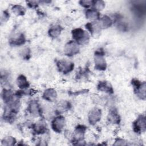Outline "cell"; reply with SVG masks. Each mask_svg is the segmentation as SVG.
Wrapping results in <instances>:
<instances>
[{
    "label": "cell",
    "instance_id": "12",
    "mask_svg": "<svg viewBox=\"0 0 146 146\" xmlns=\"http://www.w3.org/2000/svg\"><path fill=\"white\" fill-rule=\"evenodd\" d=\"M98 24L100 29H106L112 25V21L109 17L107 15H104L100 19Z\"/></svg>",
    "mask_w": 146,
    "mask_h": 146
},
{
    "label": "cell",
    "instance_id": "9",
    "mask_svg": "<svg viewBox=\"0 0 146 146\" xmlns=\"http://www.w3.org/2000/svg\"><path fill=\"white\" fill-rule=\"evenodd\" d=\"M98 89L103 92H105L109 94L113 93V88L112 86L107 82L102 81L99 82L98 84Z\"/></svg>",
    "mask_w": 146,
    "mask_h": 146
},
{
    "label": "cell",
    "instance_id": "8",
    "mask_svg": "<svg viewBox=\"0 0 146 146\" xmlns=\"http://www.w3.org/2000/svg\"><path fill=\"white\" fill-rule=\"evenodd\" d=\"M101 118V110L95 108L90 111L88 113V121L91 124H94L100 120Z\"/></svg>",
    "mask_w": 146,
    "mask_h": 146
},
{
    "label": "cell",
    "instance_id": "21",
    "mask_svg": "<svg viewBox=\"0 0 146 146\" xmlns=\"http://www.w3.org/2000/svg\"><path fill=\"white\" fill-rule=\"evenodd\" d=\"M34 131L38 134L43 133L46 131V126L45 125L44 123H42V122L38 123L35 125L34 127Z\"/></svg>",
    "mask_w": 146,
    "mask_h": 146
},
{
    "label": "cell",
    "instance_id": "13",
    "mask_svg": "<svg viewBox=\"0 0 146 146\" xmlns=\"http://www.w3.org/2000/svg\"><path fill=\"white\" fill-rule=\"evenodd\" d=\"M86 27L92 35L98 34L101 29L98 23H96V22H89L86 25Z\"/></svg>",
    "mask_w": 146,
    "mask_h": 146
},
{
    "label": "cell",
    "instance_id": "1",
    "mask_svg": "<svg viewBox=\"0 0 146 146\" xmlns=\"http://www.w3.org/2000/svg\"><path fill=\"white\" fill-rule=\"evenodd\" d=\"M72 35L73 39L76 41V43L79 44L87 43L90 38L88 33L80 28L73 30L72 31Z\"/></svg>",
    "mask_w": 146,
    "mask_h": 146
},
{
    "label": "cell",
    "instance_id": "22",
    "mask_svg": "<svg viewBox=\"0 0 146 146\" xmlns=\"http://www.w3.org/2000/svg\"><path fill=\"white\" fill-rule=\"evenodd\" d=\"M12 10L14 13L17 15H23L26 12L25 9L21 5H14L12 7Z\"/></svg>",
    "mask_w": 146,
    "mask_h": 146
},
{
    "label": "cell",
    "instance_id": "20",
    "mask_svg": "<svg viewBox=\"0 0 146 146\" xmlns=\"http://www.w3.org/2000/svg\"><path fill=\"white\" fill-rule=\"evenodd\" d=\"M2 98L5 103H10L13 100V94L10 90H4L2 92Z\"/></svg>",
    "mask_w": 146,
    "mask_h": 146
},
{
    "label": "cell",
    "instance_id": "2",
    "mask_svg": "<svg viewBox=\"0 0 146 146\" xmlns=\"http://www.w3.org/2000/svg\"><path fill=\"white\" fill-rule=\"evenodd\" d=\"M132 84L134 86V91L136 94L141 99L145 98V82L141 83L138 80L133 79L132 81Z\"/></svg>",
    "mask_w": 146,
    "mask_h": 146
},
{
    "label": "cell",
    "instance_id": "18",
    "mask_svg": "<svg viewBox=\"0 0 146 146\" xmlns=\"http://www.w3.org/2000/svg\"><path fill=\"white\" fill-rule=\"evenodd\" d=\"M62 30V29L60 26H54L49 30L48 34L52 38L58 37L60 35Z\"/></svg>",
    "mask_w": 146,
    "mask_h": 146
},
{
    "label": "cell",
    "instance_id": "17",
    "mask_svg": "<svg viewBox=\"0 0 146 146\" xmlns=\"http://www.w3.org/2000/svg\"><path fill=\"white\" fill-rule=\"evenodd\" d=\"M86 17L91 20H96L99 18V13L95 9H88L86 12Z\"/></svg>",
    "mask_w": 146,
    "mask_h": 146
},
{
    "label": "cell",
    "instance_id": "14",
    "mask_svg": "<svg viewBox=\"0 0 146 146\" xmlns=\"http://www.w3.org/2000/svg\"><path fill=\"white\" fill-rule=\"evenodd\" d=\"M29 111L33 115L35 116H39L40 113V109L39 108V105L35 102H33L30 104Z\"/></svg>",
    "mask_w": 146,
    "mask_h": 146
},
{
    "label": "cell",
    "instance_id": "23",
    "mask_svg": "<svg viewBox=\"0 0 146 146\" xmlns=\"http://www.w3.org/2000/svg\"><path fill=\"white\" fill-rule=\"evenodd\" d=\"M92 5L94 6L95 10H102L104 7L105 4L104 2L102 1H94Z\"/></svg>",
    "mask_w": 146,
    "mask_h": 146
},
{
    "label": "cell",
    "instance_id": "11",
    "mask_svg": "<svg viewBox=\"0 0 146 146\" xmlns=\"http://www.w3.org/2000/svg\"><path fill=\"white\" fill-rule=\"evenodd\" d=\"M86 127L82 125H79L75 130L74 139L76 141H79L82 140L84 137V134L86 131Z\"/></svg>",
    "mask_w": 146,
    "mask_h": 146
},
{
    "label": "cell",
    "instance_id": "7",
    "mask_svg": "<svg viewBox=\"0 0 146 146\" xmlns=\"http://www.w3.org/2000/svg\"><path fill=\"white\" fill-rule=\"evenodd\" d=\"M134 131L136 132H144L145 130V118L144 116L141 115L133 122Z\"/></svg>",
    "mask_w": 146,
    "mask_h": 146
},
{
    "label": "cell",
    "instance_id": "25",
    "mask_svg": "<svg viewBox=\"0 0 146 146\" xmlns=\"http://www.w3.org/2000/svg\"><path fill=\"white\" fill-rule=\"evenodd\" d=\"M94 1H81L79 2L80 4L84 7H88L91 5H93Z\"/></svg>",
    "mask_w": 146,
    "mask_h": 146
},
{
    "label": "cell",
    "instance_id": "6",
    "mask_svg": "<svg viewBox=\"0 0 146 146\" xmlns=\"http://www.w3.org/2000/svg\"><path fill=\"white\" fill-rule=\"evenodd\" d=\"M79 48L78 44L74 41H70L64 47V54L68 56H71L78 53Z\"/></svg>",
    "mask_w": 146,
    "mask_h": 146
},
{
    "label": "cell",
    "instance_id": "5",
    "mask_svg": "<svg viewBox=\"0 0 146 146\" xmlns=\"http://www.w3.org/2000/svg\"><path fill=\"white\" fill-rule=\"evenodd\" d=\"M65 119L62 116H59L55 117L52 121L51 127L56 132L59 133L62 132L65 126Z\"/></svg>",
    "mask_w": 146,
    "mask_h": 146
},
{
    "label": "cell",
    "instance_id": "24",
    "mask_svg": "<svg viewBox=\"0 0 146 146\" xmlns=\"http://www.w3.org/2000/svg\"><path fill=\"white\" fill-rule=\"evenodd\" d=\"M15 143V139L14 138H13L11 136L10 137H7L5 138L2 141V143L3 145H14Z\"/></svg>",
    "mask_w": 146,
    "mask_h": 146
},
{
    "label": "cell",
    "instance_id": "10",
    "mask_svg": "<svg viewBox=\"0 0 146 146\" xmlns=\"http://www.w3.org/2000/svg\"><path fill=\"white\" fill-rule=\"evenodd\" d=\"M57 94L56 91L52 88H48L44 91L43 94V98L49 102H53L56 99Z\"/></svg>",
    "mask_w": 146,
    "mask_h": 146
},
{
    "label": "cell",
    "instance_id": "3",
    "mask_svg": "<svg viewBox=\"0 0 146 146\" xmlns=\"http://www.w3.org/2000/svg\"><path fill=\"white\" fill-rule=\"evenodd\" d=\"M95 68L98 70H105L107 67L102 51H97L95 54Z\"/></svg>",
    "mask_w": 146,
    "mask_h": 146
},
{
    "label": "cell",
    "instance_id": "19",
    "mask_svg": "<svg viewBox=\"0 0 146 146\" xmlns=\"http://www.w3.org/2000/svg\"><path fill=\"white\" fill-rule=\"evenodd\" d=\"M25 42V38L23 34H21L19 36H17L15 38L12 39L10 40V44L15 45V46H19L23 44Z\"/></svg>",
    "mask_w": 146,
    "mask_h": 146
},
{
    "label": "cell",
    "instance_id": "15",
    "mask_svg": "<svg viewBox=\"0 0 146 146\" xmlns=\"http://www.w3.org/2000/svg\"><path fill=\"white\" fill-rule=\"evenodd\" d=\"M17 83L18 86L21 89H25L29 87V83L26 78L23 75H21L18 77Z\"/></svg>",
    "mask_w": 146,
    "mask_h": 146
},
{
    "label": "cell",
    "instance_id": "4",
    "mask_svg": "<svg viewBox=\"0 0 146 146\" xmlns=\"http://www.w3.org/2000/svg\"><path fill=\"white\" fill-rule=\"evenodd\" d=\"M59 71L63 74H67L71 72L74 68V63L66 60H60L56 63Z\"/></svg>",
    "mask_w": 146,
    "mask_h": 146
},
{
    "label": "cell",
    "instance_id": "16",
    "mask_svg": "<svg viewBox=\"0 0 146 146\" xmlns=\"http://www.w3.org/2000/svg\"><path fill=\"white\" fill-rule=\"evenodd\" d=\"M108 119L113 123L118 124L119 123L120 117L116 109L113 108L110 110L108 114Z\"/></svg>",
    "mask_w": 146,
    "mask_h": 146
}]
</instances>
